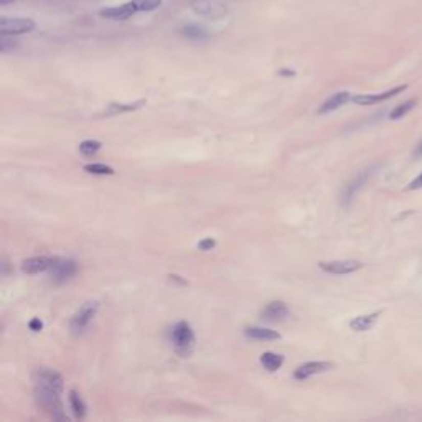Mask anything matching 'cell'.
I'll return each mask as SVG.
<instances>
[{
	"instance_id": "cell-15",
	"label": "cell",
	"mask_w": 422,
	"mask_h": 422,
	"mask_svg": "<svg viewBox=\"0 0 422 422\" xmlns=\"http://www.w3.org/2000/svg\"><path fill=\"white\" fill-rule=\"evenodd\" d=\"M350 99H351V94L348 91H340L337 94H333L331 98H328L320 107H318V114H328L331 110H337L338 107L345 106Z\"/></svg>"
},
{
	"instance_id": "cell-10",
	"label": "cell",
	"mask_w": 422,
	"mask_h": 422,
	"mask_svg": "<svg viewBox=\"0 0 422 422\" xmlns=\"http://www.w3.org/2000/svg\"><path fill=\"white\" fill-rule=\"evenodd\" d=\"M56 262V257L51 256H35L30 259H25L21 262V271L25 274H40V272H50Z\"/></svg>"
},
{
	"instance_id": "cell-18",
	"label": "cell",
	"mask_w": 422,
	"mask_h": 422,
	"mask_svg": "<svg viewBox=\"0 0 422 422\" xmlns=\"http://www.w3.org/2000/svg\"><path fill=\"white\" fill-rule=\"evenodd\" d=\"M261 365L264 366V369L274 373V371H277V369H280V366L284 365V357L282 354L272 353V351H265L261 354Z\"/></svg>"
},
{
	"instance_id": "cell-29",
	"label": "cell",
	"mask_w": 422,
	"mask_h": 422,
	"mask_svg": "<svg viewBox=\"0 0 422 422\" xmlns=\"http://www.w3.org/2000/svg\"><path fill=\"white\" fill-rule=\"evenodd\" d=\"M414 155H416V157H420L422 155V142L417 145V149H416V152H414Z\"/></svg>"
},
{
	"instance_id": "cell-14",
	"label": "cell",
	"mask_w": 422,
	"mask_h": 422,
	"mask_svg": "<svg viewBox=\"0 0 422 422\" xmlns=\"http://www.w3.org/2000/svg\"><path fill=\"white\" fill-rule=\"evenodd\" d=\"M369 175H371V172L369 170H365V172H361L360 175H357L351 182H348L343 190H342V203L346 205V203H350L353 196L357 195V191L363 187V185L366 183V180L369 179Z\"/></svg>"
},
{
	"instance_id": "cell-17",
	"label": "cell",
	"mask_w": 422,
	"mask_h": 422,
	"mask_svg": "<svg viewBox=\"0 0 422 422\" xmlns=\"http://www.w3.org/2000/svg\"><path fill=\"white\" fill-rule=\"evenodd\" d=\"M244 335L253 338V340H262V342H269V340H279L280 333L271 328H264V327H249L244 330Z\"/></svg>"
},
{
	"instance_id": "cell-9",
	"label": "cell",
	"mask_w": 422,
	"mask_h": 422,
	"mask_svg": "<svg viewBox=\"0 0 422 422\" xmlns=\"http://www.w3.org/2000/svg\"><path fill=\"white\" fill-rule=\"evenodd\" d=\"M406 90H407V86L403 84V86H396V87H392V90L380 93V94H358V96H353L351 101L358 106H371V104H376V102H383L386 99L394 98L396 94L403 93Z\"/></svg>"
},
{
	"instance_id": "cell-6",
	"label": "cell",
	"mask_w": 422,
	"mask_h": 422,
	"mask_svg": "<svg viewBox=\"0 0 422 422\" xmlns=\"http://www.w3.org/2000/svg\"><path fill=\"white\" fill-rule=\"evenodd\" d=\"M35 28V21L32 18H7L2 17L0 18V33L7 35V36H13V35H21V33H28Z\"/></svg>"
},
{
	"instance_id": "cell-30",
	"label": "cell",
	"mask_w": 422,
	"mask_h": 422,
	"mask_svg": "<svg viewBox=\"0 0 422 422\" xmlns=\"http://www.w3.org/2000/svg\"><path fill=\"white\" fill-rule=\"evenodd\" d=\"M280 75H285V76H294L295 73H294V71H287V70H285V71H280Z\"/></svg>"
},
{
	"instance_id": "cell-3",
	"label": "cell",
	"mask_w": 422,
	"mask_h": 422,
	"mask_svg": "<svg viewBox=\"0 0 422 422\" xmlns=\"http://www.w3.org/2000/svg\"><path fill=\"white\" fill-rule=\"evenodd\" d=\"M99 303L98 302H86L79 307V310L71 317L70 322V330L73 335H83L87 330V327L94 320L96 314H98Z\"/></svg>"
},
{
	"instance_id": "cell-20",
	"label": "cell",
	"mask_w": 422,
	"mask_h": 422,
	"mask_svg": "<svg viewBox=\"0 0 422 422\" xmlns=\"http://www.w3.org/2000/svg\"><path fill=\"white\" fill-rule=\"evenodd\" d=\"M417 104V101L416 99H409V101H406V102H403V104H399V106H396L394 109L391 110L389 113V119H392V121H397V119H403V117L409 113V110H412L414 109V106Z\"/></svg>"
},
{
	"instance_id": "cell-26",
	"label": "cell",
	"mask_w": 422,
	"mask_h": 422,
	"mask_svg": "<svg viewBox=\"0 0 422 422\" xmlns=\"http://www.w3.org/2000/svg\"><path fill=\"white\" fill-rule=\"evenodd\" d=\"M216 248V239H213V238H205V239H202L198 242V249L199 251H211V249H214Z\"/></svg>"
},
{
	"instance_id": "cell-12",
	"label": "cell",
	"mask_w": 422,
	"mask_h": 422,
	"mask_svg": "<svg viewBox=\"0 0 422 422\" xmlns=\"http://www.w3.org/2000/svg\"><path fill=\"white\" fill-rule=\"evenodd\" d=\"M287 315H288V307L282 300L269 302L268 305L261 310V318H264V320L268 322H280L284 320V318H287Z\"/></svg>"
},
{
	"instance_id": "cell-24",
	"label": "cell",
	"mask_w": 422,
	"mask_h": 422,
	"mask_svg": "<svg viewBox=\"0 0 422 422\" xmlns=\"http://www.w3.org/2000/svg\"><path fill=\"white\" fill-rule=\"evenodd\" d=\"M182 33L187 36V38H191V40H202V38H206V36H208L202 27H196V25L185 27L182 30Z\"/></svg>"
},
{
	"instance_id": "cell-1",
	"label": "cell",
	"mask_w": 422,
	"mask_h": 422,
	"mask_svg": "<svg viewBox=\"0 0 422 422\" xmlns=\"http://www.w3.org/2000/svg\"><path fill=\"white\" fill-rule=\"evenodd\" d=\"M33 394H35L36 406H38L45 414H48L51 419H55V420H68V417H66V414L63 411L61 399H60L61 392H58L55 389H50V388L35 386Z\"/></svg>"
},
{
	"instance_id": "cell-31",
	"label": "cell",
	"mask_w": 422,
	"mask_h": 422,
	"mask_svg": "<svg viewBox=\"0 0 422 422\" xmlns=\"http://www.w3.org/2000/svg\"><path fill=\"white\" fill-rule=\"evenodd\" d=\"M12 2H15V0H0V5H9Z\"/></svg>"
},
{
	"instance_id": "cell-19",
	"label": "cell",
	"mask_w": 422,
	"mask_h": 422,
	"mask_svg": "<svg viewBox=\"0 0 422 422\" xmlns=\"http://www.w3.org/2000/svg\"><path fill=\"white\" fill-rule=\"evenodd\" d=\"M70 406H71V409H73V412H75V416L78 419H83L86 416V404H84L83 397H81L79 392L75 391V389L70 391Z\"/></svg>"
},
{
	"instance_id": "cell-2",
	"label": "cell",
	"mask_w": 422,
	"mask_h": 422,
	"mask_svg": "<svg viewBox=\"0 0 422 422\" xmlns=\"http://www.w3.org/2000/svg\"><path fill=\"white\" fill-rule=\"evenodd\" d=\"M172 343H173V348L175 351L180 354V357H188L193 350V345H195V333L191 330L190 323L188 322H179L172 328Z\"/></svg>"
},
{
	"instance_id": "cell-22",
	"label": "cell",
	"mask_w": 422,
	"mask_h": 422,
	"mask_svg": "<svg viewBox=\"0 0 422 422\" xmlns=\"http://www.w3.org/2000/svg\"><path fill=\"white\" fill-rule=\"evenodd\" d=\"M145 104V101H137L134 104H110L106 116H114V114H121V113H130V110H136L139 107H142Z\"/></svg>"
},
{
	"instance_id": "cell-27",
	"label": "cell",
	"mask_w": 422,
	"mask_h": 422,
	"mask_svg": "<svg viewBox=\"0 0 422 422\" xmlns=\"http://www.w3.org/2000/svg\"><path fill=\"white\" fill-rule=\"evenodd\" d=\"M417 188H422V173L417 176V179H414L409 185L406 187L407 191H411V190H417Z\"/></svg>"
},
{
	"instance_id": "cell-21",
	"label": "cell",
	"mask_w": 422,
	"mask_h": 422,
	"mask_svg": "<svg viewBox=\"0 0 422 422\" xmlns=\"http://www.w3.org/2000/svg\"><path fill=\"white\" fill-rule=\"evenodd\" d=\"M102 149V144L99 140H83L79 144V152L84 155V157H94L96 153Z\"/></svg>"
},
{
	"instance_id": "cell-8",
	"label": "cell",
	"mask_w": 422,
	"mask_h": 422,
	"mask_svg": "<svg viewBox=\"0 0 422 422\" xmlns=\"http://www.w3.org/2000/svg\"><path fill=\"white\" fill-rule=\"evenodd\" d=\"M331 368H333V363H330V361H308V363H303V365H300L297 369H295L294 377L297 381H305L310 376L325 373Z\"/></svg>"
},
{
	"instance_id": "cell-13",
	"label": "cell",
	"mask_w": 422,
	"mask_h": 422,
	"mask_svg": "<svg viewBox=\"0 0 422 422\" xmlns=\"http://www.w3.org/2000/svg\"><path fill=\"white\" fill-rule=\"evenodd\" d=\"M136 12H139L137 5L134 0H132V2H127L124 5H117V7H110V9L101 10V17H106L110 20H125V18L134 15Z\"/></svg>"
},
{
	"instance_id": "cell-28",
	"label": "cell",
	"mask_w": 422,
	"mask_h": 422,
	"mask_svg": "<svg viewBox=\"0 0 422 422\" xmlns=\"http://www.w3.org/2000/svg\"><path fill=\"white\" fill-rule=\"evenodd\" d=\"M28 327H30L32 331H41L43 322L40 320V318H33V320H30V323H28Z\"/></svg>"
},
{
	"instance_id": "cell-7",
	"label": "cell",
	"mask_w": 422,
	"mask_h": 422,
	"mask_svg": "<svg viewBox=\"0 0 422 422\" xmlns=\"http://www.w3.org/2000/svg\"><path fill=\"white\" fill-rule=\"evenodd\" d=\"M318 268L323 272L333 274V276H346L353 274L363 268V262L353 261V259H343V261H322L318 262Z\"/></svg>"
},
{
	"instance_id": "cell-4",
	"label": "cell",
	"mask_w": 422,
	"mask_h": 422,
	"mask_svg": "<svg viewBox=\"0 0 422 422\" xmlns=\"http://www.w3.org/2000/svg\"><path fill=\"white\" fill-rule=\"evenodd\" d=\"M33 383L35 386L50 388L58 392H63V388H64L63 376L51 368H36L33 371Z\"/></svg>"
},
{
	"instance_id": "cell-16",
	"label": "cell",
	"mask_w": 422,
	"mask_h": 422,
	"mask_svg": "<svg viewBox=\"0 0 422 422\" xmlns=\"http://www.w3.org/2000/svg\"><path fill=\"white\" fill-rule=\"evenodd\" d=\"M381 315V310H377V312H373V314H368V315H360V317H354L353 320L350 322V328L354 330V331H368L371 330L377 318Z\"/></svg>"
},
{
	"instance_id": "cell-11",
	"label": "cell",
	"mask_w": 422,
	"mask_h": 422,
	"mask_svg": "<svg viewBox=\"0 0 422 422\" xmlns=\"http://www.w3.org/2000/svg\"><path fill=\"white\" fill-rule=\"evenodd\" d=\"M191 7H193L195 12L202 13L205 17H211V18H218L226 13L225 5H221L219 2H216V0H193V2H191Z\"/></svg>"
},
{
	"instance_id": "cell-25",
	"label": "cell",
	"mask_w": 422,
	"mask_h": 422,
	"mask_svg": "<svg viewBox=\"0 0 422 422\" xmlns=\"http://www.w3.org/2000/svg\"><path fill=\"white\" fill-rule=\"evenodd\" d=\"M139 12H152L160 7L162 0H134Z\"/></svg>"
},
{
	"instance_id": "cell-23",
	"label": "cell",
	"mask_w": 422,
	"mask_h": 422,
	"mask_svg": "<svg viewBox=\"0 0 422 422\" xmlns=\"http://www.w3.org/2000/svg\"><path fill=\"white\" fill-rule=\"evenodd\" d=\"M84 172L93 175H114V168L104 164H87L84 165Z\"/></svg>"
},
{
	"instance_id": "cell-5",
	"label": "cell",
	"mask_w": 422,
	"mask_h": 422,
	"mask_svg": "<svg viewBox=\"0 0 422 422\" xmlns=\"http://www.w3.org/2000/svg\"><path fill=\"white\" fill-rule=\"evenodd\" d=\"M76 272H78V264L75 259H63V257H56L55 265L50 269L51 280H53L55 284L66 282V280H70L71 277H75Z\"/></svg>"
}]
</instances>
